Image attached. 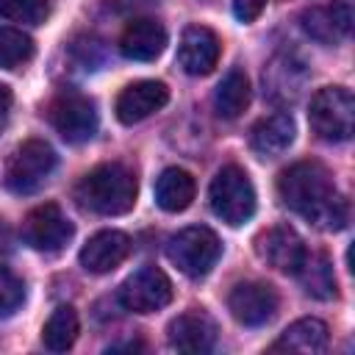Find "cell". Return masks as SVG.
<instances>
[{
    "label": "cell",
    "instance_id": "6da1fadb",
    "mask_svg": "<svg viewBox=\"0 0 355 355\" xmlns=\"http://www.w3.org/2000/svg\"><path fill=\"white\" fill-rule=\"evenodd\" d=\"M277 194L286 208L322 230H341L349 222V205L338 194L327 166L319 161H297L277 178Z\"/></svg>",
    "mask_w": 355,
    "mask_h": 355
},
{
    "label": "cell",
    "instance_id": "7a4b0ae2",
    "mask_svg": "<svg viewBox=\"0 0 355 355\" xmlns=\"http://www.w3.org/2000/svg\"><path fill=\"white\" fill-rule=\"evenodd\" d=\"M75 200L80 208L100 216L128 214L136 202V178L122 164H100L75 186Z\"/></svg>",
    "mask_w": 355,
    "mask_h": 355
},
{
    "label": "cell",
    "instance_id": "3957f363",
    "mask_svg": "<svg viewBox=\"0 0 355 355\" xmlns=\"http://www.w3.org/2000/svg\"><path fill=\"white\" fill-rule=\"evenodd\" d=\"M58 155L44 139H25L17 144L3 166V186L11 194H33L55 169Z\"/></svg>",
    "mask_w": 355,
    "mask_h": 355
},
{
    "label": "cell",
    "instance_id": "277c9868",
    "mask_svg": "<svg viewBox=\"0 0 355 355\" xmlns=\"http://www.w3.org/2000/svg\"><path fill=\"white\" fill-rule=\"evenodd\" d=\"M208 202H211V211L233 227L250 222L255 214V189L250 175L236 164L222 166L211 180Z\"/></svg>",
    "mask_w": 355,
    "mask_h": 355
},
{
    "label": "cell",
    "instance_id": "5b68a950",
    "mask_svg": "<svg viewBox=\"0 0 355 355\" xmlns=\"http://www.w3.org/2000/svg\"><path fill=\"white\" fill-rule=\"evenodd\" d=\"M308 122L324 141H347L355 130V97L344 86H324L311 97Z\"/></svg>",
    "mask_w": 355,
    "mask_h": 355
},
{
    "label": "cell",
    "instance_id": "8992f818",
    "mask_svg": "<svg viewBox=\"0 0 355 355\" xmlns=\"http://www.w3.org/2000/svg\"><path fill=\"white\" fill-rule=\"evenodd\" d=\"M222 255L219 236L205 225H191L178 230L166 241V258L189 277H205Z\"/></svg>",
    "mask_w": 355,
    "mask_h": 355
},
{
    "label": "cell",
    "instance_id": "52a82bcc",
    "mask_svg": "<svg viewBox=\"0 0 355 355\" xmlns=\"http://www.w3.org/2000/svg\"><path fill=\"white\" fill-rule=\"evenodd\" d=\"M47 119L55 133L69 144H83L97 133V111L94 103L78 92H61L47 105Z\"/></svg>",
    "mask_w": 355,
    "mask_h": 355
},
{
    "label": "cell",
    "instance_id": "ba28073f",
    "mask_svg": "<svg viewBox=\"0 0 355 355\" xmlns=\"http://www.w3.org/2000/svg\"><path fill=\"white\" fill-rule=\"evenodd\" d=\"M119 302L133 313L161 311L172 302V283L158 266H141L119 286Z\"/></svg>",
    "mask_w": 355,
    "mask_h": 355
},
{
    "label": "cell",
    "instance_id": "9c48e42d",
    "mask_svg": "<svg viewBox=\"0 0 355 355\" xmlns=\"http://www.w3.org/2000/svg\"><path fill=\"white\" fill-rule=\"evenodd\" d=\"M75 227L55 202L36 205L22 222V241L39 252H58L72 239Z\"/></svg>",
    "mask_w": 355,
    "mask_h": 355
},
{
    "label": "cell",
    "instance_id": "30bf717a",
    "mask_svg": "<svg viewBox=\"0 0 355 355\" xmlns=\"http://www.w3.org/2000/svg\"><path fill=\"white\" fill-rule=\"evenodd\" d=\"M227 308L233 313V319L244 327H263L275 319L277 308H280V297L275 291V286L269 283H258V280H247L233 286L230 297H227Z\"/></svg>",
    "mask_w": 355,
    "mask_h": 355
},
{
    "label": "cell",
    "instance_id": "8fae6325",
    "mask_svg": "<svg viewBox=\"0 0 355 355\" xmlns=\"http://www.w3.org/2000/svg\"><path fill=\"white\" fill-rule=\"evenodd\" d=\"M216 333H219L216 330V322L202 308H191V311L180 313L166 327L169 347L178 349V352H186V355L211 352L216 347Z\"/></svg>",
    "mask_w": 355,
    "mask_h": 355
},
{
    "label": "cell",
    "instance_id": "7c38bea8",
    "mask_svg": "<svg viewBox=\"0 0 355 355\" xmlns=\"http://www.w3.org/2000/svg\"><path fill=\"white\" fill-rule=\"evenodd\" d=\"M255 250L269 266H275L277 272H286V275H297V269L308 252L305 241L300 239V233L291 225H275L266 233H261L255 241Z\"/></svg>",
    "mask_w": 355,
    "mask_h": 355
},
{
    "label": "cell",
    "instance_id": "4fadbf2b",
    "mask_svg": "<svg viewBox=\"0 0 355 355\" xmlns=\"http://www.w3.org/2000/svg\"><path fill=\"white\" fill-rule=\"evenodd\" d=\"M169 100V89L161 80H136L130 86H125L116 97V119L122 125H136L147 116H153L155 111H161Z\"/></svg>",
    "mask_w": 355,
    "mask_h": 355
},
{
    "label": "cell",
    "instance_id": "5bb4252c",
    "mask_svg": "<svg viewBox=\"0 0 355 355\" xmlns=\"http://www.w3.org/2000/svg\"><path fill=\"white\" fill-rule=\"evenodd\" d=\"M130 250H133V244H130L128 233H122V230H100L83 244L78 261H80V266L86 272L105 275V272H114L130 255Z\"/></svg>",
    "mask_w": 355,
    "mask_h": 355
},
{
    "label": "cell",
    "instance_id": "9a60e30c",
    "mask_svg": "<svg viewBox=\"0 0 355 355\" xmlns=\"http://www.w3.org/2000/svg\"><path fill=\"white\" fill-rule=\"evenodd\" d=\"M219 36L205 25H189L178 44V61L189 75H208L219 61Z\"/></svg>",
    "mask_w": 355,
    "mask_h": 355
},
{
    "label": "cell",
    "instance_id": "2e32d148",
    "mask_svg": "<svg viewBox=\"0 0 355 355\" xmlns=\"http://www.w3.org/2000/svg\"><path fill=\"white\" fill-rule=\"evenodd\" d=\"M166 47V28L153 17L130 19L119 36V50L130 61H155Z\"/></svg>",
    "mask_w": 355,
    "mask_h": 355
},
{
    "label": "cell",
    "instance_id": "e0dca14e",
    "mask_svg": "<svg viewBox=\"0 0 355 355\" xmlns=\"http://www.w3.org/2000/svg\"><path fill=\"white\" fill-rule=\"evenodd\" d=\"M294 133H297V128H294V119L288 114H269L252 125L250 147L261 158H275L291 147Z\"/></svg>",
    "mask_w": 355,
    "mask_h": 355
},
{
    "label": "cell",
    "instance_id": "ac0fdd59",
    "mask_svg": "<svg viewBox=\"0 0 355 355\" xmlns=\"http://www.w3.org/2000/svg\"><path fill=\"white\" fill-rule=\"evenodd\" d=\"M330 341V333H327V324L322 319H297L294 324H288L280 338L272 344V352H297V355H316V352H324Z\"/></svg>",
    "mask_w": 355,
    "mask_h": 355
},
{
    "label": "cell",
    "instance_id": "d6986e66",
    "mask_svg": "<svg viewBox=\"0 0 355 355\" xmlns=\"http://www.w3.org/2000/svg\"><path fill=\"white\" fill-rule=\"evenodd\" d=\"M302 83H305V67L291 55H277L263 72L266 94L277 103L297 100V94L302 92Z\"/></svg>",
    "mask_w": 355,
    "mask_h": 355
},
{
    "label": "cell",
    "instance_id": "ffe728a7",
    "mask_svg": "<svg viewBox=\"0 0 355 355\" xmlns=\"http://www.w3.org/2000/svg\"><path fill=\"white\" fill-rule=\"evenodd\" d=\"M197 191L194 178L180 166H166L155 180V202L166 214H180L191 205Z\"/></svg>",
    "mask_w": 355,
    "mask_h": 355
},
{
    "label": "cell",
    "instance_id": "44dd1931",
    "mask_svg": "<svg viewBox=\"0 0 355 355\" xmlns=\"http://www.w3.org/2000/svg\"><path fill=\"white\" fill-rule=\"evenodd\" d=\"M297 277H300L305 294H311L316 300H336L338 297L333 266L322 252H305V258L297 269Z\"/></svg>",
    "mask_w": 355,
    "mask_h": 355
},
{
    "label": "cell",
    "instance_id": "7402d4cb",
    "mask_svg": "<svg viewBox=\"0 0 355 355\" xmlns=\"http://www.w3.org/2000/svg\"><path fill=\"white\" fill-rule=\"evenodd\" d=\"M250 80L241 69H230L222 83L216 86V94H214V108L222 119H236L244 114V108L250 105Z\"/></svg>",
    "mask_w": 355,
    "mask_h": 355
},
{
    "label": "cell",
    "instance_id": "603a6c76",
    "mask_svg": "<svg viewBox=\"0 0 355 355\" xmlns=\"http://www.w3.org/2000/svg\"><path fill=\"white\" fill-rule=\"evenodd\" d=\"M78 313H75V308H69V305H58L53 313H50V319L44 322V330H42V341H44V347L50 349V352H67L72 344H75V338H78Z\"/></svg>",
    "mask_w": 355,
    "mask_h": 355
},
{
    "label": "cell",
    "instance_id": "cb8c5ba5",
    "mask_svg": "<svg viewBox=\"0 0 355 355\" xmlns=\"http://www.w3.org/2000/svg\"><path fill=\"white\" fill-rule=\"evenodd\" d=\"M33 58V39L17 28H0V67L19 69Z\"/></svg>",
    "mask_w": 355,
    "mask_h": 355
},
{
    "label": "cell",
    "instance_id": "d4e9b609",
    "mask_svg": "<svg viewBox=\"0 0 355 355\" xmlns=\"http://www.w3.org/2000/svg\"><path fill=\"white\" fill-rule=\"evenodd\" d=\"M302 28L308 31V36H313L316 42L322 44H336L341 36V31L336 28L333 17H330V8H311L302 14Z\"/></svg>",
    "mask_w": 355,
    "mask_h": 355
},
{
    "label": "cell",
    "instance_id": "484cf974",
    "mask_svg": "<svg viewBox=\"0 0 355 355\" xmlns=\"http://www.w3.org/2000/svg\"><path fill=\"white\" fill-rule=\"evenodd\" d=\"M0 17L39 25L47 17V0H0Z\"/></svg>",
    "mask_w": 355,
    "mask_h": 355
},
{
    "label": "cell",
    "instance_id": "4316f807",
    "mask_svg": "<svg viewBox=\"0 0 355 355\" xmlns=\"http://www.w3.org/2000/svg\"><path fill=\"white\" fill-rule=\"evenodd\" d=\"M25 300V283L8 269L0 266V319L11 316Z\"/></svg>",
    "mask_w": 355,
    "mask_h": 355
},
{
    "label": "cell",
    "instance_id": "83f0119b",
    "mask_svg": "<svg viewBox=\"0 0 355 355\" xmlns=\"http://www.w3.org/2000/svg\"><path fill=\"white\" fill-rule=\"evenodd\" d=\"M266 0H233V14L239 22H255L263 11Z\"/></svg>",
    "mask_w": 355,
    "mask_h": 355
},
{
    "label": "cell",
    "instance_id": "f1b7e54d",
    "mask_svg": "<svg viewBox=\"0 0 355 355\" xmlns=\"http://www.w3.org/2000/svg\"><path fill=\"white\" fill-rule=\"evenodd\" d=\"M330 17L336 22V28L341 31V36H347L352 31V0H338L333 8H330Z\"/></svg>",
    "mask_w": 355,
    "mask_h": 355
},
{
    "label": "cell",
    "instance_id": "f546056e",
    "mask_svg": "<svg viewBox=\"0 0 355 355\" xmlns=\"http://www.w3.org/2000/svg\"><path fill=\"white\" fill-rule=\"evenodd\" d=\"M11 89L8 86H3L0 83V130L6 128V122H8V114H11Z\"/></svg>",
    "mask_w": 355,
    "mask_h": 355
},
{
    "label": "cell",
    "instance_id": "4dcf8cb0",
    "mask_svg": "<svg viewBox=\"0 0 355 355\" xmlns=\"http://www.w3.org/2000/svg\"><path fill=\"white\" fill-rule=\"evenodd\" d=\"M11 247V227L6 219H0V252H6Z\"/></svg>",
    "mask_w": 355,
    "mask_h": 355
}]
</instances>
